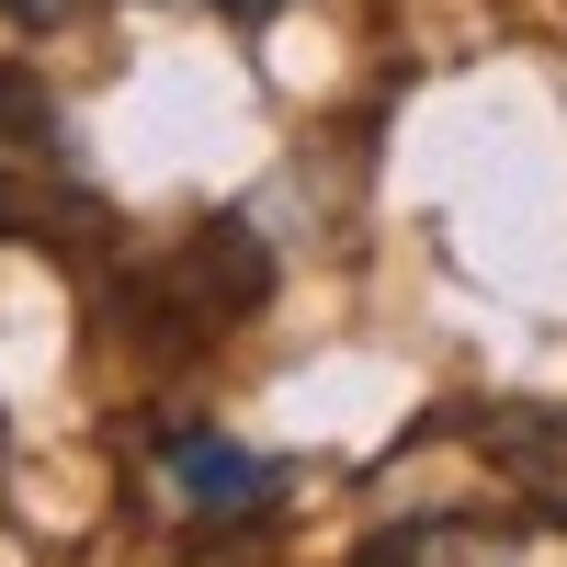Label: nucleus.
<instances>
[{
    "label": "nucleus",
    "instance_id": "nucleus-1",
    "mask_svg": "<svg viewBox=\"0 0 567 567\" xmlns=\"http://www.w3.org/2000/svg\"><path fill=\"white\" fill-rule=\"evenodd\" d=\"M91 227H103V194H91V159L69 136V103L34 69H0V239L80 250Z\"/></svg>",
    "mask_w": 567,
    "mask_h": 567
},
{
    "label": "nucleus",
    "instance_id": "nucleus-2",
    "mask_svg": "<svg viewBox=\"0 0 567 567\" xmlns=\"http://www.w3.org/2000/svg\"><path fill=\"white\" fill-rule=\"evenodd\" d=\"M284 454H250L239 432H216V420H171V432H148V499L171 511V523L194 534H250L284 511Z\"/></svg>",
    "mask_w": 567,
    "mask_h": 567
},
{
    "label": "nucleus",
    "instance_id": "nucleus-4",
    "mask_svg": "<svg viewBox=\"0 0 567 567\" xmlns=\"http://www.w3.org/2000/svg\"><path fill=\"white\" fill-rule=\"evenodd\" d=\"M80 12V0H0V23H23V34H58Z\"/></svg>",
    "mask_w": 567,
    "mask_h": 567
},
{
    "label": "nucleus",
    "instance_id": "nucleus-5",
    "mask_svg": "<svg viewBox=\"0 0 567 567\" xmlns=\"http://www.w3.org/2000/svg\"><path fill=\"white\" fill-rule=\"evenodd\" d=\"M205 12H227V23H272V12H296V0H205Z\"/></svg>",
    "mask_w": 567,
    "mask_h": 567
},
{
    "label": "nucleus",
    "instance_id": "nucleus-3",
    "mask_svg": "<svg viewBox=\"0 0 567 567\" xmlns=\"http://www.w3.org/2000/svg\"><path fill=\"white\" fill-rule=\"evenodd\" d=\"M488 432H499V454H511V477L567 523V409H499Z\"/></svg>",
    "mask_w": 567,
    "mask_h": 567
}]
</instances>
